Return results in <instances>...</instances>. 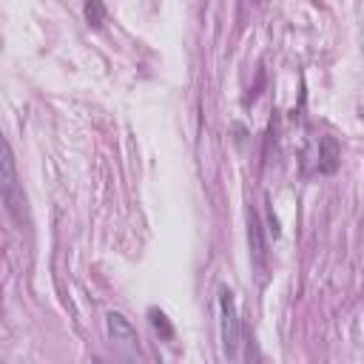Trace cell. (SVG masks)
I'll return each instance as SVG.
<instances>
[{
  "instance_id": "1",
  "label": "cell",
  "mask_w": 364,
  "mask_h": 364,
  "mask_svg": "<svg viewBox=\"0 0 364 364\" xmlns=\"http://www.w3.org/2000/svg\"><path fill=\"white\" fill-rule=\"evenodd\" d=\"M0 199H3L6 210L17 222H23L26 193H23V185H20V176H17V159H14L11 145L3 136V131H0Z\"/></svg>"
},
{
  "instance_id": "2",
  "label": "cell",
  "mask_w": 364,
  "mask_h": 364,
  "mask_svg": "<svg viewBox=\"0 0 364 364\" xmlns=\"http://www.w3.org/2000/svg\"><path fill=\"white\" fill-rule=\"evenodd\" d=\"M219 327H222V350L225 358H239V344H242V324H239V313H236V301L233 293L228 287L219 290Z\"/></svg>"
},
{
  "instance_id": "3",
  "label": "cell",
  "mask_w": 364,
  "mask_h": 364,
  "mask_svg": "<svg viewBox=\"0 0 364 364\" xmlns=\"http://www.w3.org/2000/svg\"><path fill=\"white\" fill-rule=\"evenodd\" d=\"M105 324H108V336H111V344L128 355H139V336L134 330V324L122 316V313H108L105 316Z\"/></svg>"
},
{
  "instance_id": "4",
  "label": "cell",
  "mask_w": 364,
  "mask_h": 364,
  "mask_svg": "<svg viewBox=\"0 0 364 364\" xmlns=\"http://www.w3.org/2000/svg\"><path fill=\"white\" fill-rule=\"evenodd\" d=\"M247 242H250V256L256 270H264V256H267V245H264V233H262V222L256 216V210H247Z\"/></svg>"
},
{
  "instance_id": "5",
  "label": "cell",
  "mask_w": 364,
  "mask_h": 364,
  "mask_svg": "<svg viewBox=\"0 0 364 364\" xmlns=\"http://www.w3.org/2000/svg\"><path fill=\"white\" fill-rule=\"evenodd\" d=\"M148 316H151V324H154V330H159V333H162L165 338H171V336H173V330H171V324L165 321V316H162L159 310H151Z\"/></svg>"
},
{
  "instance_id": "6",
  "label": "cell",
  "mask_w": 364,
  "mask_h": 364,
  "mask_svg": "<svg viewBox=\"0 0 364 364\" xmlns=\"http://www.w3.org/2000/svg\"><path fill=\"white\" fill-rule=\"evenodd\" d=\"M85 17H88L94 26H100V20H102V9H100L97 0H88V3H85Z\"/></svg>"
}]
</instances>
